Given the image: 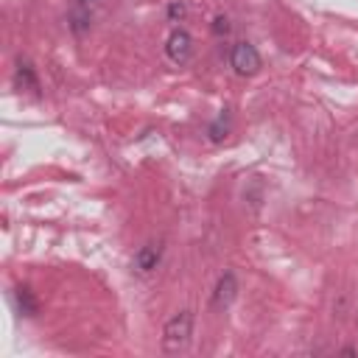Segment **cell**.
<instances>
[{
    "mask_svg": "<svg viewBox=\"0 0 358 358\" xmlns=\"http://www.w3.org/2000/svg\"><path fill=\"white\" fill-rule=\"evenodd\" d=\"M70 28H73V34H84V31L90 28V8L76 6V8L70 11Z\"/></svg>",
    "mask_w": 358,
    "mask_h": 358,
    "instance_id": "8",
    "label": "cell"
},
{
    "mask_svg": "<svg viewBox=\"0 0 358 358\" xmlns=\"http://www.w3.org/2000/svg\"><path fill=\"white\" fill-rule=\"evenodd\" d=\"M14 81H17V87H22V90H36V87H39V81H36V73H34L31 62H22V59L17 62Z\"/></svg>",
    "mask_w": 358,
    "mask_h": 358,
    "instance_id": "7",
    "label": "cell"
},
{
    "mask_svg": "<svg viewBox=\"0 0 358 358\" xmlns=\"http://www.w3.org/2000/svg\"><path fill=\"white\" fill-rule=\"evenodd\" d=\"M165 53H168V59L173 64L190 62V56H193V39H190V34L185 28H173L168 34V39H165Z\"/></svg>",
    "mask_w": 358,
    "mask_h": 358,
    "instance_id": "3",
    "label": "cell"
},
{
    "mask_svg": "<svg viewBox=\"0 0 358 358\" xmlns=\"http://www.w3.org/2000/svg\"><path fill=\"white\" fill-rule=\"evenodd\" d=\"M168 20H171V22H182V20H185V3L173 0V3L168 6Z\"/></svg>",
    "mask_w": 358,
    "mask_h": 358,
    "instance_id": "10",
    "label": "cell"
},
{
    "mask_svg": "<svg viewBox=\"0 0 358 358\" xmlns=\"http://www.w3.org/2000/svg\"><path fill=\"white\" fill-rule=\"evenodd\" d=\"M213 34H215V36H227V34H229V20L218 14V17L213 20Z\"/></svg>",
    "mask_w": 358,
    "mask_h": 358,
    "instance_id": "11",
    "label": "cell"
},
{
    "mask_svg": "<svg viewBox=\"0 0 358 358\" xmlns=\"http://www.w3.org/2000/svg\"><path fill=\"white\" fill-rule=\"evenodd\" d=\"M95 0H76V6H84V8H90Z\"/></svg>",
    "mask_w": 358,
    "mask_h": 358,
    "instance_id": "12",
    "label": "cell"
},
{
    "mask_svg": "<svg viewBox=\"0 0 358 358\" xmlns=\"http://www.w3.org/2000/svg\"><path fill=\"white\" fill-rule=\"evenodd\" d=\"M235 296H238V277H235V271H224L213 288V308L227 310Z\"/></svg>",
    "mask_w": 358,
    "mask_h": 358,
    "instance_id": "4",
    "label": "cell"
},
{
    "mask_svg": "<svg viewBox=\"0 0 358 358\" xmlns=\"http://www.w3.org/2000/svg\"><path fill=\"white\" fill-rule=\"evenodd\" d=\"M227 129H229V123H227V109H224V112L215 117V123L207 129V134H210L213 143H221V140L227 137Z\"/></svg>",
    "mask_w": 358,
    "mask_h": 358,
    "instance_id": "9",
    "label": "cell"
},
{
    "mask_svg": "<svg viewBox=\"0 0 358 358\" xmlns=\"http://www.w3.org/2000/svg\"><path fill=\"white\" fill-rule=\"evenodd\" d=\"M11 299H14V305H17V313L20 316H36L39 313V299L34 296V291L28 288V285H20V288H14L11 291Z\"/></svg>",
    "mask_w": 358,
    "mask_h": 358,
    "instance_id": "6",
    "label": "cell"
},
{
    "mask_svg": "<svg viewBox=\"0 0 358 358\" xmlns=\"http://www.w3.org/2000/svg\"><path fill=\"white\" fill-rule=\"evenodd\" d=\"M229 64L235 67L238 76H255V73L260 70V53H257L255 45H249V42H238V45H232Z\"/></svg>",
    "mask_w": 358,
    "mask_h": 358,
    "instance_id": "2",
    "label": "cell"
},
{
    "mask_svg": "<svg viewBox=\"0 0 358 358\" xmlns=\"http://www.w3.org/2000/svg\"><path fill=\"white\" fill-rule=\"evenodd\" d=\"M190 336H193V310L173 313L162 327V352L168 355L185 352L190 344Z\"/></svg>",
    "mask_w": 358,
    "mask_h": 358,
    "instance_id": "1",
    "label": "cell"
},
{
    "mask_svg": "<svg viewBox=\"0 0 358 358\" xmlns=\"http://www.w3.org/2000/svg\"><path fill=\"white\" fill-rule=\"evenodd\" d=\"M159 260H162V246H157V243H145V246L137 249L131 266H134L137 274H151V271L159 266Z\"/></svg>",
    "mask_w": 358,
    "mask_h": 358,
    "instance_id": "5",
    "label": "cell"
}]
</instances>
